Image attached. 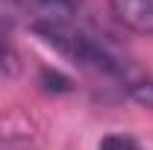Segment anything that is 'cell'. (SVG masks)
I'll list each match as a JSON object with an SVG mask.
<instances>
[{
    "mask_svg": "<svg viewBox=\"0 0 153 150\" xmlns=\"http://www.w3.org/2000/svg\"><path fill=\"white\" fill-rule=\"evenodd\" d=\"M33 30H36L50 47H56L62 56H68L74 65H79V68H88V71H97V74H121V71H124V62L115 56L103 41H97V38L88 36L85 30L68 24L65 18L50 15L47 21H36Z\"/></svg>",
    "mask_w": 153,
    "mask_h": 150,
    "instance_id": "1",
    "label": "cell"
},
{
    "mask_svg": "<svg viewBox=\"0 0 153 150\" xmlns=\"http://www.w3.org/2000/svg\"><path fill=\"white\" fill-rule=\"evenodd\" d=\"M109 9L127 30L153 36V0H109Z\"/></svg>",
    "mask_w": 153,
    "mask_h": 150,
    "instance_id": "2",
    "label": "cell"
},
{
    "mask_svg": "<svg viewBox=\"0 0 153 150\" xmlns=\"http://www.w3.org/2000/svg\"><path fill=\"white\" fill-rule=\"evenodd\" d=\"M15 71H18V53L12 44V33L0 21V74H15Z\"/></svg>",
    "mask_w": 153,
    "mask_h": 150,
    "instance_id": "3",
    "label": "cell"
},
{
    "mask_svg": "<svg viewBox=\"0 0 153 150\" xmlns=\"http://www.w3.org/2000/svg\"><path fill=\"white\" fill-rule=\"evenodd\" d=\"M30 147H33V135H27L24 130L0 132V150H30Z\"/></svg>",
    "mask_w": 153,
    "mask_h": 150,
    "instance_id": "4",
    "label": "cell"
},
{
    "mask_svg": "<svg viewBox=\"0 0 153 150\" xmlns=\"http://www.w3.org/2000/svg\"><path fill=\"white\" fill-rule=\"evenodd\" d=\"M130 97H133L138 106L153 109V79H141V82H135L133 88H130Z\"/></svg>",
    "mask_w": 153,
    "mask_h": 150,
    "instance_id": "5",
    "label": "cell"
},
{
    "mask_svg": "<svg viewBox=\"0 0 153 150\" xmlns=\"http://www.w3.org/2000/svg\"><path fill=\"white\" fill-rule=\"evenodd\" d=\"M97 150H141L130 135H106Z\"/></svg>",
    "mask_w": 153,
    "mask_h": 150,
    "instance_id": "6",
    "label": "cell"
},
{
    "mask_svg": "<svg viewBox=\"0 0 153 150\" xmlns=\"http://www.w3.org/2000/svg\"><path fill=\"white\" fill-rule=\"evenodd\" d=\"M36 3H41V6L50 9V12H59L56 18H62L65 12H74L76 6H79V0H36Z\"/></svg>",
    "mask_w": 153,
    "mask_h": 150,
    "instance_id": "7",
    "label": "cell"
}]
</instances>
